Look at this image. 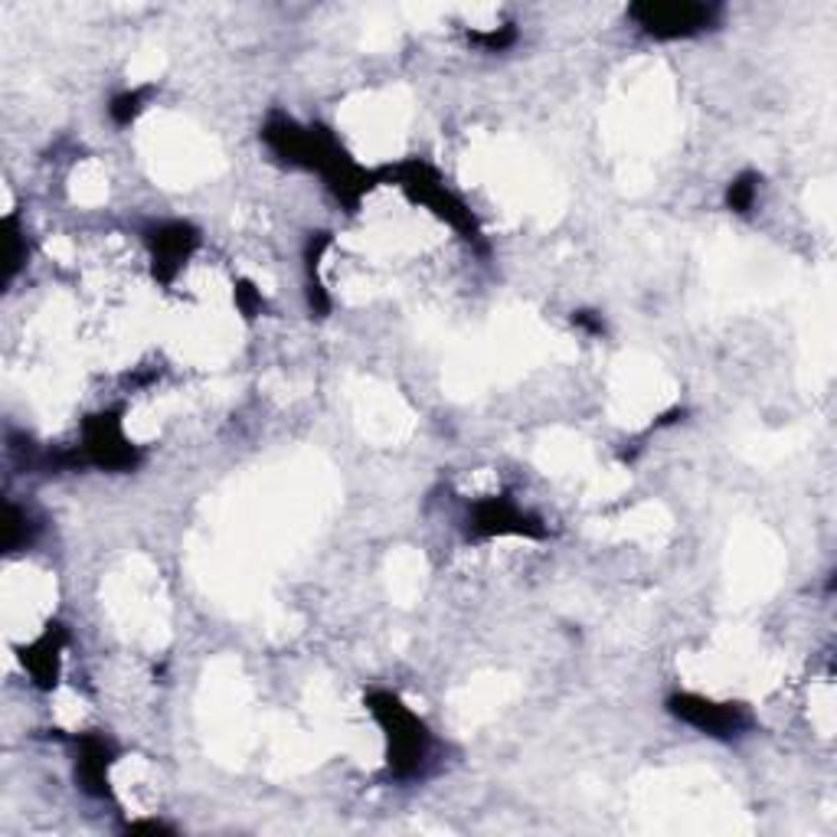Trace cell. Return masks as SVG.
I'll return each mask as SVG.
<instances>
[{
	"mask_svg": "<svg viewBox=\"0 0 837 837\" xmlns=\"http://www.w3.org/2000/svg\"><path fill=\"white\" fill-rule=\"evenodd\" d=\"M644 30L654 37H688L710 23V7L703 3H644L631 10Z\"/></svg>",
	"mask_w": 837,
	"mask_h": 837,
	"instance_id": "cell-1",
	"label": "cell"
},
{
	"mask_svg": "<svg viewBox=\"0 0 837 837\" xmlns=\"http://www.w3.org/2000/svg\"><path fill=\"white\" fill-rule=\"evenodd\" d=\"M674 710H678V716H684V720L698 723L700 730L716 733V736H726L730 730H736V726H740L736 710H723V706H713V703H706V700L681 698V700H674Z\"/></svg>",
	"mask_w": 837,
	"mask_h": 837,
	"instance_id": "cell-2",
	"label": "cell"
},
{
	"mask_svg": "<svg viewBox=\"0 0 837 837\" xmlns=\"http://www.w3.org/2000/svg\"><path fill=\"white\" fill-rule=\"evenodd\" d=\"M750 200H753V184H750V180L733 184V190H730V204H733V209H746L750 207Z\"/></svg>",
	"mask_w": 837,
	"mask_h": 837,
	"instance_id": "cell-3",
	"label": "cell"
}]
</instances>
